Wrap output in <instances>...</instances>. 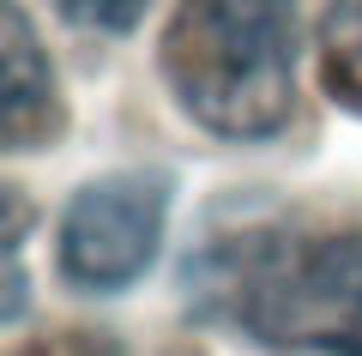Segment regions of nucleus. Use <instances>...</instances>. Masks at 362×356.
Segmentation results:
<instances>
[{
    "label": "nucleus",
    "instance_id": "nucleus-2",
    "mask_svg": "<svg viewBox=\"0 0 362 356\" xmlns=\"http://www.w3.org/2000/svg\"><path fill=\"white\" fill-rule=\"evenodd\" d=\"M230 314L272 350L362 356V236H272L242 248Z\"/></svg>",
    "mask_w": 362,
    "mask_h": 356
},
{
    "label": "nucleus",
    "instance_id": "nucleus-5",
    "mask_svg": "<svg viewBox=\"0 0 362 356\" xmlns=\"http://www.w3.org/2000/svg\"><path fill=\"white\" fill-rule=\"evenodd\" d=\"M320 79L332 103L362 115V0H332L320 18Z\"/></svg>",
    "mask_w": 362,
    "mask_h": 356
},
{
    "label": "nucleus",
    "instance_id": "nucleus-1",
    "mask_svg": "<svg viewBox=\"0 0 362 356\" xmlns=\"http://www.w3.org/2000/svg\"><path fill=\"white\" fill-rule=\"evenodd\" d=\"M163 79L223 139L278 133L296 103V0H181L163 30Z\"/></svg>",
    "mask_w": 362,
    "mask_h": 356
},
{
    "label": "nucleus",
    "instance_id": "nucleus-6",
    "mask_svg": "<svg viewBox=\"0 0 362 356\" xmlns=\"http://www.w3.org/2000/svg\"><path fill=\"white\" fill-rule=\"evenodd\" d=\"M145 0H61V13L85 30H127Z\"/></svg>",
    "mask_w": 362,
    "mask_h": 356
},
{
    "label": "nucleus",
    "instance_id": "nucleus-3",
    "mask_svg": "<svg viewBox=\"0 0 362 356\" xmlns=\"http://www.w3.org/2000/svg\"><path fill=\"white\" fill-rule=\"evenodd\" d=\"M169 188L163 176H103L61 217V272L78 290H121L157 260Z\"/></svg>",
    "mask_w": 362,
    "mask_h": 356
},
{
    "label": "nucleus",
    "instance_id": "nucleus-4",
    "mask_svg": "<svg viewBox=\"0 0 362 356\" xmlns=\"http://www.w3.org/2000/svg\"><path fill=\"white\" fill-rule=\"evenodd\" d=\"M0 79H6V103H0V127H6V151H30L54 133L61 103H54V73L42 54L37 30L18 6L0 13Z\"/></svg>",
    "mask_w": 362,
    "mask_h": 356
}]
</instances>
